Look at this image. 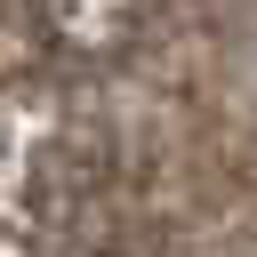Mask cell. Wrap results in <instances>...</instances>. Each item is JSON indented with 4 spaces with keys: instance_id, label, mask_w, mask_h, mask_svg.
<instances>
[{
    "instance_id": "6da1fadb",
    "label": "cell",
    "mask_w": 257,
    "mask_h": 257,
    "mask_svg": "<svg viewBox=\"0 0 257 257\" xmlns=\"http://www.w3.org/2000/svg\"><path fill=\"white\" fill-rule=\"evenodd\" d=\"M137 8L145 0H32V32L56 48V56H120L137 40Z\"/></svg>"
}]
</instances>
